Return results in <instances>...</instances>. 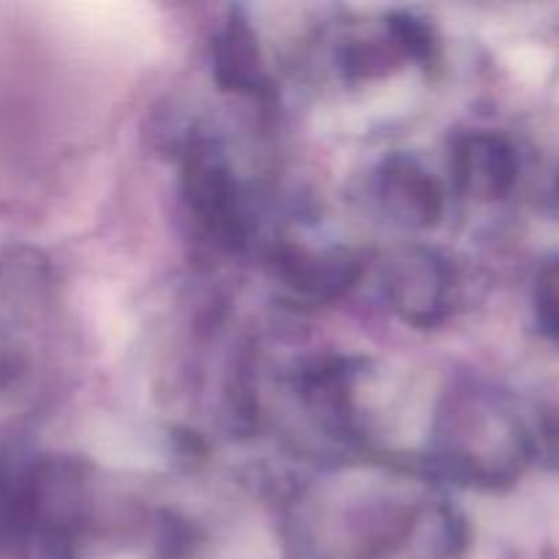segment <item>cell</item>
<instances>
[{
  "label": "cell",
  "mask_w": 559,
  "mask_h": 559,
  "mask_svg": "<svg viewBox=\"0 0 559 559\" xmlns=\"http://www.w3.org/2000/svg\"><path fill=\"white\" fill-rule=\"evenodd\" d=\"M535 420H538V440H544L551 451H559V380L544 388L535 407ZM535 440V445H538Z\"/></svg>",
  "instance_id": "cell-11"
},
{
  "label": "cell",
  "mask_w": 559,
  "mask_h": 559,
  "mask_svg": "<svg viewBox=\"0 0 559 559\" xmlns=\"http://www.w3.org/2000/svg\"><path fill=\"white\" fill-rule=\"evenodd\" d=\"M207 63L218 91L251 104H271L276 80L267 66L260 33L240 5H229L207 44Z\"/></svg>",
  "instance_id": "cell-7"
},
{
  "label": "cell",
  "mask_w": 559,
  "mask_h": 559,
  "mask_svg": "<svg viewBox=\"0 0 559 559\" xmlns=\"http://www.w3.org/2000/svg\"><path fill=\"white\" fill-rule=\"evenodd\" d=\"M557 189H559V180H557Z\"/></svg>",
  "instance_id": "cell-12"
},
{
  "label": "cell",
  "mask_w": 559,
  "mask_h": 559,
  "mask_svg": "<svg viewBox=\"0 0 559 559\" xmlns=\"http://www.w3.org/2000/svg\"><path fill=\"white\" fill-rule=\"evenodd\" d=\"M516 151L497 131L473 129L453 140L451 178L462 197L478 202L502 200L516 183Z\"/></svg>",
  "instance_id": "cell-8"
},
{
  "label": "cell",
  "mask_w": 559,
  "mask_h": 559,
  "mask_svg": "<svg viewBox=\"0 0 559 559\" xmlns=\"http://www.w3.org/2000/svg\"><path fill=\"white\" fill-rule=\"evenodd\" d=\"M429 462L448 484L502 491L533 462V429L511 399L478 380H456L437 399Z\"/></svg>",
  "instance_id": "cell-2"
},
{
  "label": "cell",
  "mask_w": 559,
  "mask_h": 559,
  "mask_svg": "<svg viewBox=\"0 0 559 559\" xmlns=\"http://www.w3.org/2000/svg\"><path fill=\"white\" fill-rule=\"evenodd\" d=\"M377 211L404 233H426L442 222L448 194L442 180L415 153L391 151L371 173Z\"/></svg>",
  "instance_id": "cell-6"
},
{
  "label": "cell",
  "mask_w": 559,
  "mask_h": 559,
  "mask_svg": "<svg viewBox=\"0 0 559 559\" xmlns=\"http://www.w3.org/2000/svg\"><path fill=\"white\" fill-rule=\"evenodd\" d=\"M333 60H336L338 74L347 82L374 80V76L396 69L399 63H409L396 33L388 25V16L382 20L380 31L355 33V36L342 38L336 52H333Z\"/></svg>",
  "instance_id": "cell-9"
},
{
  "label": "cell",
  "mask_w": 559,
  "mask_h": 559,
  "mask_svg": "<svg viewBox=\"0 0 559 559\" xmlns=\"http://www.w3.org/2000/svg\"><path fill=\"white\" fill-rule=\"evenodd\" d=\"M380 289L396 320L415 331H435L456 304V271L442 251L407 243L382 260Z\"/></svg>",
  "instance_id": "cell-4"
},
{
  "label": "cell",
  "mask_w": 559,
  "mask_h": 559,
  "mask_svg": "<svg viewBox=\"0 0 559 559\" xmlns=\"http://www.w3.org/2000/svg\"><path fill=\"white\" fill-rule=\"evenodd\" d=\"M271 278L298 304L325 306L342 300L360 282L364 251L349 243L282 240L267 257Z\"/></svg>",
  "instance_id": "cell-5"
},
{
  "label": "cell",
  "mask_w": 559,
  "mask_h": 559,
  "mask_svg": "<svg viewBox=\"0 0 559 559\" xmlns=\"http://www.w3.org/2000/svg\"><path fill=\"white\" fill-rule=\"evenodd\" d=\"M533 306L540 331L559 342V254L540 265L533 287Z\"/></svg>",
  "instance_id": "cell-10"
},
{
  "label": "cell",
  "mask_w": 559,
  "mask_h": 559,
  "mask_svg": "<svg viewBox=\"0 0 559 559\" xmlns=\"http://www.w3.org/2000/svg\"><path fill=\"white\" fill-rule=\"evenodd\" d=\"M180 162V200L207 243L222 251H240L254 243V202L240 178L227 145L202 126H191L175 142Z\"/></svg>",
  "instance_id": "cell-3"
},
{
  "label": "cell",
  "mask_w": 559,
  "mask_h": 559,
  "mask_svg": "<svg viewBox=\"0 0 559 559\" xmlns=\"http://www.w3.org/2000/svg\"><path fill=\"white\" fill-rule=\"evenodd\" d=\"M304 530L314 559H459L467 549L462 513L426 480L385 467L325 480Z\"/></svg>",
  "instance_id": "cell-1"
}]
</instances>
